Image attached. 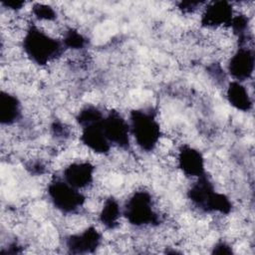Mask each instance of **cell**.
Listing matches in <instances>:
<instances>
[{"label":"cell","instance_id":"10","mask_svg":"<svg viewBox=\"0 0 255 255\" xmlns=\"http://www.w3.org/2000/svg\"><path fill=\"white\" fill-rule=\"evenodd\" d=\"M235 14L233 3L228 1L206 2L199 14L200 29L216 31L227 29Z\"/></svg>","mask_w":255,"mask_h":255},{"label":"cell","instance_id":"11","mask_svg":"<svg viewBox=\"0 0 255 255\" xmlns=\"http://www.w3.org/2000/svg\"><path fill=\"white\" fill-rule=\"evenodd\" d=\"M24 120V105L10 90L2 89L0 95V122L2 128H11Z\"/></svg>","mask_w":255,"mask_h":255},{"label":"cell","instance_id":"15","mask_svg":"<svg viewBox=\"0 0 255 255\" xmlns=\"http://www.w3.org/2000/svg\"><path fill=\"white\" fill-rule=\"evenodd\" d=\"M212 254H232L234 252L233 245L227 239H218L210 247Z\"/></svg>","mask_w":255,"mask_h":255},{"label":"cell","instance_id":"8","mask_svg":"<svg viewBox=\"0 0 255 255\" xmlns=\"http://www.w3.org/2000/svg\"><path fill=\"white\" fill-rule=\"evenodd\" d=\"M175 169L190 181L207 173L206 158L191 143L180 142L175 153Z\"/></svg>","mask_w":255,"mask_h":255},{"label":"cell","instance_id":"1","mask_svg":"<svg viewBox=\"0 0 255 255\" xmlns=\"http://www.w3.org/2000/svg\"><path fill=\"white\" fill-rule=\"evenodd\" d=\"M124 220L134 230L155 229L167 218L159 198L144 187L131 191L123 203Z\"/></svg>","mask_w":255,"mask_h":255},{"label":"cell","instance_id":"14","mask_svg":"<svg viewBox=\"0 0 255 255\" xmlns=\"http://www.w3.org/2000/svg\"><path fill=\"white\" fill-rule=\"evenodd\" d=\"M29 14L32 21L38 25H49L60 21L58 9L47 3H33Z\"/></svg>","mask_w":255,"mask_h":255},{"label":"cell","instance_id":"5","mask_svg":"<svg viewBox=\"0 0 255 255\" xmlns=\"http://www.w3.org/2000/svg\"><path fill=\"white\" fill-rule=\"evenodd\" d=\"M106 137L113 148L122 151H129L131 146V136L128 118L116 108L109 109L102 121Z\"/></svg>","mask_w":255,"mask_h":255},{"label":"cell","instance_id":"7","mask_svg":"<svg viewBox=\"0 0 255 255\" xmlns=\"http://www.w3.org/2000/svg\"><path fill=\"white\" fill-rule=\"evenodd\" d=\"M97 165L87 158H74L61 170V177L73 187L88 192L97 181Z\"/></svg>","mask_w":255,"mask_h":255},{"label":"cell","instance_id":"2","mask_svg":"<svg viewBox=\"0 0 255 255\" xmlns=\"http://www.w3.org/2000/svg\"><path fill=\"white\" fill-rule=\"evenodd\" d=\"M20 45L25 59L38 69H50L66 52L60 38L46 32L34 22L26 30Z\"/></svg>","mask_w":255,"mask_h":255},{"label":"cell","instance_id":"12","mask_svg":"<svg viewBox=\"0 0 255 255\" xmlns=\"http://www.w3.org/2000/svg\"><path fill=\"white\" fill-rule=\"evenodd\" d=\"M223 97L227 104L235 111L248 114L253 111V96L249 83L229 80L223 88Z\"/></svg>","mask_w":255,"mask_h":255},{"label":"cell","instance_id":"13","mask_svg":"<svg viewBox=\"0 0 255 255\" xmlns=\"http://www.w3.org/2000/svg\"><path fill=\"white\" fill-rule=\"evenodd\" d=\"M96 220L106 231H117L124 220L123 204L120 199L113 194L104 197L97 212Z\"/></svg>","mask_w":255,"mask_h":255},{"label":"cell","instance_id":"4","mask_svg":"<svg viewBox=\"0 0 255 255\" xmlns=\"http://www.w3.org/2000/svg\"><path fill=\"white\" fill-rule=\"evenodd\" d=\"M46 194L48 203L63 216L86 211L87 193L70 185L61 175H54L49 180Z\"/></svg>","mask_w":255,"mask_h":255},{"label":"cell","instance_id":"3","mask_svg":"<svg viewBox=\"0 0 255 255\" xmlns=\"http://www.w3.org/2000/svg\"><path fill=\"white\" fill-rule=\"evenodd\" d=\"M128 121L134 145L145 154L155 152L164 133L157 111L152 107L134 108L128 112Z\"/></svg>","mask_w":255,"mask_h":255},{"label":"cell","instance_id":"6","mask_svg":"<svg viewBox=\"0 0 255 255\" xmlns=\"http://www.w3.org/2000/svg\"><path fill=\"white\" fill-rule=\"evenodd\" d=\"M228 78L241 83L252 82L255 56L253 45H238L224 62Z\"/></svg>","mask_w":255,"mask_h":255},{"label":"cell","instance_id":"9","mask_svg":"<svg viewBox=\"0 0 255 255\" xmlns=\"http://www.w3.org/2000/svg\"><path fill=\"white\" fill-rule=\"evenodd\" d=\"M104 235L94 223L72 233H67L63 238V246L67 252L74 254L96 253L104 245Z\"/></svg>","mask_w":255,"mask_h":255}]
</instances>
